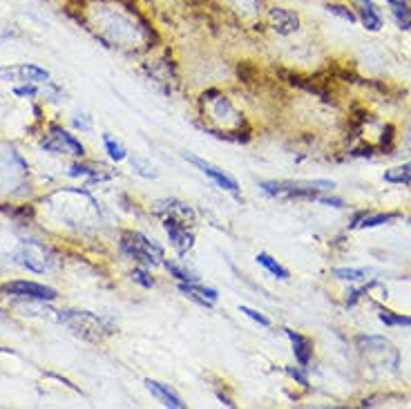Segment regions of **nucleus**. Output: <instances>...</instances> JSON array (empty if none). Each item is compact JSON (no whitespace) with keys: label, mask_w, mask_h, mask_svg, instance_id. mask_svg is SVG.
Listing matches in <instances>:
<instances>
[{"label":"nucleus","mask_w":411,"mask_h":409,"mask_svg":"<svg viewBox=\"0 0 411 409\" xmlns=\"http://www.w3.org/2000/svg\"><path fill=\"white\" fill-rule=\"evenodd\" d=\"M266 23L277 36H290L299 29V16L288 7L273 5L266 9Z\"/></svg>","instance_id":"20e7f679"},{"label":"nucleus","mask_w":411,"mask_h":409,"mask_svg":"<svg viewBox=\"0 0 411 409\" xmlns=\"http://www.w3.org/2000/svg\"><path fill=\"white\" fill-rule=\"evenodd\" d=\"M391 16L396 18L400 29H411V7H409V3L391 5Z\"/></svg>","instance_id":"412c9836"},{"label":"nucleus","mask_w":411,"mask_h":409,"mask_svg":"<svg viewBox=\"0 0 411 409\" xmlns=\"http://www.w3.org/2000/svg\"><path fill=\"white\" fill-rule=\"evenodd\" d=\"M385 182L387 184H411V162L403 164V166H396V168H389L385 173Z\"/></svg>","instance_id":"aec40b11"},{"label":"nucleus","mask_w":411,"mask_h":409,"mask_svg":"<svg viewBox=\"0 0 411 409\" xmlns=\"http://www.w3.org/2000/svg\"><path fill=\"white\" fill-rule=\"evenodd\" d=\"M259 188L268 195V197H290V199H317L320 193H329L335 188V182H329V179H308V182H262Z\"/></svg>","instance_id":"f257e3e1"},{"label":"nucleus","mask_w":411,"mask_h":409,"mask_svg":"<svg viewBox=\"0 0 411 409\" xmlns=\"http://www.w3.org/2000/svg\"><path fill=\"white\" fill-rule=\"evenodd\" d=\"M16 96H34L36 94V87L34 85H23V87H16L14 89Z\"/></svg>","instance_id":"c85d7f7f"},{"label":"nucleus","mask_w":411,"mask_h":409,"mask_svg":"<svg viewBox=\"0 0 411 409\" xmlns=\"http://www.w3.org/2000/svg\"><path fill=\"white\" fill-rule=\"evenodd\" d=\"M239 311H242L246 317H250V320H255L257 324H262V327H270V320H268V317L266 315H262V313H259V311H255V308H250V306H239Z\"/></svg>","instance_id":"bb28decb"},{"label":"nucleus","mask_w":411,"mask_h":409,"mask_svg":"<svg viewBox=\"0 0 411 409\" xmlns=\"http://www.w3.org/2000/svg\"><path fill=\"white\" fill-rule=\"evenodd\" d=\"M255 259H257V264H259V266H264L270 275H275V277H277V280H288V271H286V268H284L282 264L277 262V259L270 257L268 253H259Z\"/></svg>","instance_id":"f3484780"},{"label":"nucleus","mask_w":411,"mask_h":409,"mask_svg":"<svg viewBox=\"0 0 411 409\" xmlns=\"http://www.w3.org/2000/svg\"><path fill=\"white\" fill-rule=\"evenodd\" d=\"M184 159L186 162H190L193 166H197L199 171H202L206 177H210L213 182L219 186V188H224V191H228L230 195H235V197H239V184L235 182L233 177L230 175H226L224 171H219L217 166H213V164H208V162H204V159H199V157H195V155H190V153H184Z\"/></svg>","instance_id":"6e6552de"},{"label":"nucleus","mask_w":411,"mask_h":409,"mask_svg":"<svg viewBox=\"0 0 411 409\" xmlns=\"http://www.w3.org/2000/svg\"><path fill=\"white\" fill-rule=\"evenodd\" d=\"M14 257L18 259V264H23L29 271L43 273L49 268V248L38 244V242H23L18 246V251L14 253Z\"/></svg>","instance_id":"7ed1b4c3"},{"label":"nucleus","mask_w":411,"mask_h":409,"mask_svg":"<svg viewBox=\"0 0 411 409\" xmlns=\"http://www.w3.org/2000/svg\"><path fill=\"white\" fill-rule=\"evenodd\" d=\"M400 219L398 213H358L353 217V222H351V228H378V226H385Z\"/></svg>","instance_id":"2eb2a0df"},{"label":"nucleus","mask_w":411,"mask_h":409,"mask_svg":"<svg viewBox=\"0 0 411 409\" xmlns=\"http://www.w3.org/2000/svg\"><path fill=\"white\" fill-rule=\"evenodd\" d=\"M146 389L150 394H152L157 401H161L166 407H173V409H184L186 407V403L182 401V398H179L173 389H170L168 385H164V383H157V381H146Z\"/></svg>","instance_id":"4468645a"},{"label":"nucleus","mask_w":411,"mask_h":409,"mask_svg":"<svg viewBox=\"0 0 411 409\" xmlns=\"http://www.w3.org/2000/svg\"><path fill=\"white\" fill-rule=\"evenodd\" d=\"M304 367H286V374L293 378L295 383H299L302 387H308V378H306V374L302 372Z\"/></svg>","instance_id":"cd10ccee"},{"label":"nucleus","mask_w":411,"mask_h":409,"mask_svg":"<svg viewBox=\"0 0 411 409\" xmlns=\"http://www.w3.org/2000/svg\"><path fill=\"white\" fill-rule=\"evenodd\" d=\"M164 228L168 233V239L173 248L179 255H186L195 244V235L188 231V226L184 222H179L175 217H164Z\"/></svg>","instance_id":"1a4fd4ad"},{"label":"nucleus","mask_w":411,"mask_h":409,"mask_svg":"<svg viewBox=\"0 0 411 409\" xmlns=\"http://www.w3.org/2000/svg\"><path fill=\"white\" fill-rule=\"evenodd\" d=\"M177 288H179V293L188 297V300H193L202 306H215V302L219 300V293L215 288L202 286L199 282H179Z\"/></svg>","instance_id":"9b49d317"},{"label":"nucleus","mask_w":411,"mask_h":409,"mask_svg":"<svg viewBox=\"0 0 411 409\" xmlns=\"http://www.w3.org/2000/svg\"><path fill=\"white\" fill-rule=\"evenodd\" d=\"M349 3L356 9L358 21L365 25V29H369V32H380L383 29L385 18L374 0H349Z\"/></svg>","instance_id":"9d476101"},{"label":"nucleus","mask_w":411,"mask_h":409,"mask_svg":"<svg viewBox=\"0 0 411 409\" xmlns=\"http://www.w3.org/2000/svg\"><path fill=\"white\" fill-rule=\"evenodd\" d=\"M389 5H400V3H409V0H387Z\"/></svg>","instance_id":"7c9ffc66"},{"label":"nucleus","mask_w":411,"mask_h":409,"mask_svg":"<svg viewBox=\"0 0 411 409\" xmlns=\"http://www.w3.org/2000/svg\"><path fill=\"white\" fill-rule=\"evenodd\" d=\"M333 275L338 280L362 282V280H369V275H374V271H371V268H335Z\"/></svg>","instance_id":"6ab92c4d"},{"label":"nucleus","mask_w":411,"mask_h":409,"mask_svg":"<svg viewBox=\"0 0 411 409\" xmlns=\"http://www.w3.org/2000/svg\"><path fill=\"white\" fill-rule=\"evenodd\" d=\"M284 333L288 336L290 345H293V356L299 367H308L311 358H313V342H311V338L302 336L293 331V329H284Z\"/></svg>","instance_id":"f8f14e48"},{"label":"nucleus","mask_w":411,"mask_h":409,"mask_svg":"<svg viewBox=\"0 0 411 409\" xmlns=\"http://www.w3.org/2000/svg\"><path fill=\"white\" fill-rule=\"evenodd\" d=\"M380 322H385L387 327H411V315H400L394 311H387V308H380Z\"/></svg>","instance_id":"5701e85b"},{"label":"nucleus","mask_w":411,"mask_h":409,"mask_svg":"<svg viewBox=\"0 0 411 409\" xmlns=\"http://www.w3.org/2000/svg\"><path fill=\"white\" fill-rule=\"evenodd\" d=\"M358 345L369 349V351L389 354V356L398 358V351L394 349V345H391L389 340H385V338H380V336H358Z\"/></svg>","instance_id":"dca6fc26"},{"label":"nucleus","mask_w":411,"mask_h":409,"mask_svg":"<svg viewBox=\"0 0 411 409\" xmlns=\"http://www.w3.org/2000/svg\"><path fill=\"white\" fill-rule=\"evenodd\" d=\"M43 148L54 155H72V157H83L85 155V148L83 143L74 139L69 132H65L63 128H52L49 130V139L43 141Z\"/></svg>","instance_id":"39448f33"},{"label":"nucleus","mask_w":411,"mask_h":409,"mask_svg":"<svg viewBox=\"0 0 411 409\" xmlns=\"http://www.w3.org/2000/svg\"><path fill=\"white\" fill-rule=\"evenodd\" d=\"M132 280L137 284H141L143 288H150V286H155V280H152V275H150L146 268H134L132 271Z\"/></svg>","instance_id":"a878e982"},{"label":"nucleus","mask_w":411,"mask_h":409,"mask_svg":"<svg viewBox=\"0 0 411 409\" xmlns=\"http://www.w3.org/2000/svg\"><path fill=\"white\" fill-rule=\"evenodd\" d=\"M16 72L23 76V81H29V83H43V81H49V72H47V69L38 67V65H32V63L18 67Z\"/></svg>","instance_id":"a211bd4d"},{"label":"nucleus","mask_w":411,"mask_h":409,"mask_svg":"<svg viewBox=\"0 0 411 409\" xmlns=\"http://www.w3.org/2000/svg\"><path fill=\"white\" fill-rule=\"evenodd\" d=\"M61 320L72 327L76 333H83L85 338H94V333L103 331V320L94 313L87 311H61Z\"/></svg>","instance_id":"0eeeda50"},{"label":"nucleus","mask_w":411,"mask_h":409,"mask_svg":"<svg viewBox=\"0 0 411 409\" xmlns=\"http://www.w3.org/2000/svg\"><path fill=\"white\" fill-rule=\"evenodd\" d=\"M317 202H322L326 206H335V208H344L342 199H331V197H317Z\"/></svg>","instance_id":"c756f323"},{"label":"nucleus","mask_w":411,"mask_h":409,"mask_svg":"<svg viewBox=\"0 0 411 409\" xmlns=\"http://www.w3.org/2000/svg\"><path fill=\"white\" fill-rule=\"evenodd\" d=\"M103 143H105V150H107V155L114 159V162H123V159L128 157L125 155V148L121 146V143H116L110 134H105L103 137Z\"/></svg>","instance_id":"b1692460"},{"label":"nucleus","mask_w":411,"mask_h":409,"mask_svg":"<svg viewBox=\"0 0 411 409\" xmlns=\"http://www.w3.org/2000/svg\"><path fill=\"white\" fill-rule=\"evenodd\" d=\"M326 12L333 14V16H338V18H342V21H347V23H356V21H358V16H356L353 9H349V7H344V5L331 3V5H326Z\"/></svg>","instance_id":"393cba45"},{"label":"nucleus","mask_w":411,"mask_h":409,"mask_svg":"<svg viewBox=\"0 0 411 409\" xmlns=\"http://www.w3.org/2000/svg\"><path fill=\"white\" fill-rule=\"evenodd\" d=\"M164 266H166V271L173 275V277H177L179 282H199V277L193 271H188V268L179 266L177 262H166V259H164Z\"/></svg>","instance_id":"4be33fe9"},{"label":"nucleus","mask_w":411,"mask_h":409,"mask_svg":"<svg viewBox=\"0 0 411 409\" xmlns=\"http://www.w3.org/2000/svg\"><path fill=\"white\" fill-rule=\"evenodd\" d=\"M121 251L130 255L143 266H159L164 264V248L152 239H148L143 233L137 231H125L121 235Z\"/></svg>","instance_id":"f03ea898"},{"label":"nucleus","mask_w":411,"mask_h":409,"mask_svg":"<svg viewBox=\"0 0 411 409\" xmlns=\"http://www.w3.org/2000/svg\"><path fill=\"white\" fill-rule=\"evenodd\" d=\"M155 211L164 217H175L179 222L184 224H193L195 222V211L190 206L182 204V202H175V199H166V202H159Z\"/></svg>","instance_id":"ddd939ff"},{"label":"nucleus","mask_w":411,"mask_h":409,"mask_svg":"<svg viewBox=\"0 0 411 409\" xmlns=\"http://www.w3.org/2000/svg\"><path fill=\"white\" fill-rule=\"evenodd\" d=\"M3 291L16 297H27V300H38V302H52L58 297V293L52 286L45 284H36V282H25V280H16V282H7L3 284Z\"/></svg>","instance_id":"423d86ee"}]
</instances>
